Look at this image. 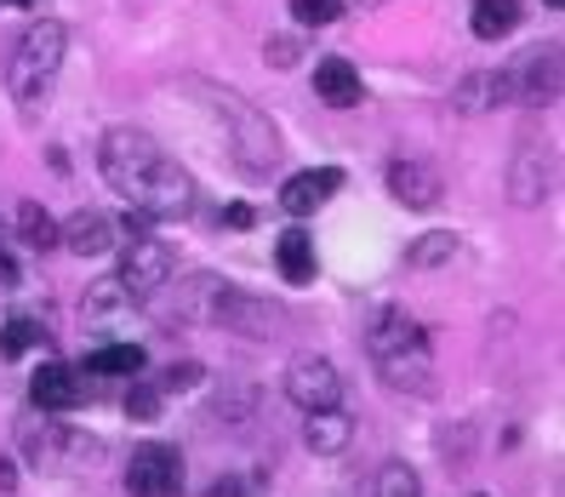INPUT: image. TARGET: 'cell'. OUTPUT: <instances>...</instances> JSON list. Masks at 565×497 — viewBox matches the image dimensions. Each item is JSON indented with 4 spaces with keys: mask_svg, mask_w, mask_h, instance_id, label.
I'll return each instance as SVG.
<instances>
[{
    "mask_svg": "<svg viewBox=\"0 0 565 497\" xmlns=\"http://www.w3.org/2000/svg\"><path fill=\"white\" fill-rule=\"evenodd\" d=\"M303 441H309V452H320V457H338V452L354 441V417H349L343 406H320V412H309V423H303Z\"/></svg>",
    "mask_w": 565,
    "mask_h": 497,
    "instance_id": "9a60e30c",
    "label": "cell"
},
{
    "mask_svg": "<svg viewBox=\"0 0 565 497\" xmlns=\"http://www.w3.org/2000/svg\"><path fill=\"white\" fill-rule=\"evenodd\" d=\"M201 383V360H178L172 372H166V389H194Z\"/></svg>",
    "mask_w": 565,
    "mask_h": 497,
    "instance_id": "f1b7e54d",
    "label": "cell"
},
{
    "mask_svg": "<svg viewBox=\"0 0 565 497\" xmlns=\"http://www.w3.org/2000/svg\"><path fill=\"white\" fill-rule=\"evenodd\" d=\"M126 491L131 497H178L183 491V452L178 446H138L126 463Z\"/></svg>",
    "mask_w": 565,
    "mask_h": 497,
    "instance_id": "8992f818",
    "label": "cell"
},
{
    "mask_svg": "<svg viewBox=\"0 0 565 497\" xmlns=\"http://www.w3.org/2000/svg\"><path fill=\"white\" fill-rule=\"evenodd\" d=\"M509 189H514V201H520V207H537L543 194H548V172H543V155H537V149H520V155H514Z\"/></svg>",
    "mask_w": 565,
    "mask_h": 497,
    "instance_id": "d6986e66",
    "label": "cell"
},
{
    "mask_svg": "<svg viewBox=\"0 0 565 497\" xmlns=\"http://www.w3.org/2000/svg\"><path fill=\"white\" fill-rule=\"evenodd\" d=\"M126 412L138 417V423H154V412H160V389H154V383H138V378H131V394H126Z\"/></svg>",
    "mask_w": 565,
    "mask_h": 497,
    "instance_id": "484cf974",
    "label": "cell"
},
{
    "mask_svg": "<svg viewBox=\"0 0 565 497\" xmlns=\"http://www.w3.org/2000/svg\"><path fill=\"white\" fill-rule=\"evenodd\" d=\"M514 23H520V0H475V12H469V29L480 41L514 35Z\"/></svg>",
    "mask_w": 565,
    "mask_h": 497,
    "instance_id": "ac0fdd59",
    "label": "cell"
},
{
    "mask_svg": "<svg viewBox=\"0 0 565 497\" xmlns=\"http://www.w3.org/2000/svg\"><path fill=\"white\" fill-rule=\"evenodd\" d=\"M97 166H104L109 189L126 194L143 218H183L194 207L189 172L166 160V149L149 138V131H131V126L104 131V144H97Z\"/></svg>",
    "mask_w": 565,
    "mask_h": 497,
    "instance_id": "6da1fadb",
    "label": "cell"
},
{
    "mask_svg": "<svg viewBox=\"0 0 565 497\" xmlns=\"http://www.w3.org/2000/svg\"><path fill=\"white\" fill-rule=\"evenodd\" d=\"M388 189H394V201L401 207H417V212H428V207H440V172L435 166H423V160H394L388 166Z\"/></svg>",
    "mask_w": 565,
    "mask_h": 497,
    "instance_id": "7c38bea8",
    "label": "cell"
},
{
    "mask_svg": "<svg viewBox=\"0 0 565 497\" xmlns=\"http://www.w3.org/2000/svg\"><path fill=\"white\" fill-rule=\"evenodd\" d=\"M451 257H457V235H423L406 252V263H417V269H428V263H451Z\"/></svg>",
    "mask_w": 565,
    "mask_h": 497,
    "instance_id": "cb8c5ba5",
    "label": "cell"
},
{
    "mask_svg": "<svg viewBox=\"0 0 565 497\" xmlns=\"http://www.w3.org/2000/svg\"><path fill=\"white\" fill-rule=\"evenodd\" d=\"M297 52H303V46H297V35H269V46H263V57H269L275 70H291Z\"/></svg>",
    "mask_w": 565,
    "mask_h": 497,
    "instance_id": "83f0119b",
    "label": "cell"
},
{
    "mask_svg": "<svg viewBox=\"0 0 565 497\" xmlns=\"http://www.w3.org/2000/svg\"><path fill=\"white\" fill-rule=\"evenodd\" d=\"M63 52H70V35H63L57 18H41V23L23 29V41L12 52V70H7V86L23 104V115L46 109V97L57 86V70H63Z\"/></svg>",
    "mask_w": 565,
    "mask_h": 497,
    "instance_id": "3957f363",
    "label": "cell"
},
{
    "mask_svg": "<svg viewBox=\"0 0 565 497\" xmlns=\"http://www.w3.org/2000/svg\"><path fill=\"white\" fill-rule=\"evenodd\" d=\"M297 23H338L343 18V0H291Z\"/></svg>",
    "mask_w": 565,
    "mask_h": 497,
    "instance_id": "4316f807",
    "label": "cell"
},
{
    "mask_svg": "<svg viewBox=\"0 0 565 497\" xmlns=\"http://www.w3.org/2000/svg\"><path fill=\"white\" fill-rule=\"evenodd\" d=\"M29 401H35L41 412H70V406H81V372L46 360V367L29 378Z\"/></svg>",
    "mask_w": 565,
    "mask_h": 497,
    "instance_id": "5bb4252c",
    "label": "cell"
},
{
    "mask_svg": "<svg viewBox=\"0 0 565 497\" xmlns=\"http://www.w3.org/2000/svg\"><path fill=\"white\" fill-rule=\"evenodd\" d=\"M120 241V223L109 212H75L70 223H57V246H70L75 257H104Z\"/></svg>",
    "mask_w": 565,
    "mask_h": 497,
    "instance_id": "9c48e42d",
    "label": "cell"
},
{
    "mask_svg": "<svg viewBox=\"0 0 565 497\" xmlns=\"http://www.w3.org/2000/svg\"><path fill=\"white\" fill-rule=\"evenodd\" d=\"M35 343H41V326H35V320H23V315H12L7 326H0V355H7V360L29 355V349H35Z\"/></svg>",
    "mask_w": 565,
    "mask_h": 497,
    "instance_id": "603a6c76",
    "label": "cell"
},
{
    "mask_svg": "<svg viewBox=\"0 0 565 497\" xmlns=\"http://www.w3.org/2000/svg\"><path fill=\"white\" fill-rule=\"evenodd\" d=\"M480 497H486V491H480Z\"/></svg>",
    "mask_w": 565,
    "mask_h": 497,
    "instance_id": "d590c367",
    "label": "cell"
},
{
    "mask_svg": "<svg viewBox=\"0 0 565 497\" xmlns=\"http://www.w3.org/2000/svg\"><path fill=\"white\" fill-rule=\"evenodd\" d=\"M172 269H178V252L166 246L160 235H131V246H126V263H120V292L126 297H154L166 281H172Z\"/></svg>",
    "mask_w": 565,
    "mask_h": 497,
    "instance_id": "5b68a950",
    "label": "cell"
},
{
    "mask_svg": "<svg viewBox=\"0 0 565 497\" xmlns=\"http://www.w3.org/2000/svg\"><path fill=\"white\" fill-rule=\"evenodd\" d=\"M315 97H320V104H331V109H354L360 97H365L360 70H354L349 57H320L315 63Z\"/></svg>",
    "mask_w": 565,
    "mask_h": 497,
    "instance_id": "4fadbf2b",
    "label": "cell"
},
{
    "mask_svg": "<svg viewBox=\"0 0 565 497\" xmlns=\"http://www.w3.org/2000/svg\"><path fill=\"white\" fill-rule=\"evenodd\" d=\"M365 355L377 360V372L388 389H412V394H435V349H428V331L401 315V309H383L365 331Z\"/></svg>",
    "mask_w": 565,
    "mask_h": 497,
    "instance_id": "7a4b0ae2",
    "label": "cell"
},
{
    "mask_svg": "<svg viewBox=\"0 0 565 497\" xmlns=\"http://www.w3.org/2000/svg\"><path fill=\"white\" fill-rule=\"evenodd\" d=\"M18 446L35 457V463H57V457H63V429H57L52 417H41V423L23 417V423H18Z\"/></svg>",
    "mask_w": 565,
    "mask_h": 497,
    "instance_id": "ffe728a7",
    "label": "cell"
},
{
    "mask_svg": "<svg viewBox=\"0 0 565 497\" xmlns=\"http://www.w3.org/2000/svg\"><path fill=\"white\" fill-rule=\"evenodd\" d=\"M554 92H559V46H548L537 63H531V86L520 97L525 104H554Z\"/></svg>",
    "mask_w": 565,
    "mask_h": 497,
    "instance_id": "7402d4cb",
    "label": "cell"
},
{
    "mask_svg": "<svg viewBox=\"0 0 565 497\" xmlns=\"http://www.w3.org/2000/svg\"><path fill=\"white\" fill-rule=\"evenodd\" d=\"M212 109H217V120H228V149H235V160L246 166V172H269V166L280 160L275 126L257 109H246L235 92H212Z\"/></svg>",
    "mask_w": 565,
    "mask_h": 497,
    "instance_id": "277c9868",
    "label": "cell"
},
{
    "mask_svg": "<svg viewBox=\"0 0 565 497\" xmlns=\"http://www.w3.org/2000/svg\"><path fill=\"white\" fill-rule=\"evenodd\" d=\"M223 223H235V229H246V223H252V207H241V201H235V207L223 212Z\"/></svg>",
    "mask_w": 565,
    "mask_h": 497,
    "instance_id": "1f68e13d",
    "label": "cell"
},
{
    "mask_svg": "<svg viewBox=\"0 0 565 497\" xmlns=\"http://www.w3.org/2000/svg\"><path fill=\"white\" fill-rule=\"evenodd\" d=\"M286 394H291V406H303V412L338 406L343 401V372L331 367L326 355H303V360H291V372H286Z\"/></svg>",
    "mask_w": 565,
    "mask_h": 497,
    "instance_id": "52a82bcc",
    "label": "cell"
},
{
    "mask_svg": "<svg viewBox=\"0 0 565 497\" xmlns=\"http://www.w3.org/2000/svg\"><path fill=\"white\" fill-rule=\"evenodd\" d=\"M343 189V172L338 166H315V172H291L286 178V189H280V207L291 212V218H309V212H320L331 194Z\"/></svg>",
    "mask_w": 565,
    "mask_h": 497,
    "instance_id": "30bf717a",
    "label": "cell"
},
{
    "mask_svg": "<svg viewBox=\"0 0 565 497\" xmlns=\"http://www.w3.org/2000/svg\"><path fill=\"white\" fill-rule=\"evenodd\" d=\"M143 367H149V355L138 343H109V349L86 355V372H97V378H138Z\"/></svg>",
    "mask_w": 565,
    "mask_h": 497,
    "instance_id": "e0dca14e",
    "label": "cell"
},
{
    "mask_svg": "<svg viewBox=\"0 0 565 497\" xmlns=\"http://www.w3.org/2000/svg\"><path fill=\"white\" fill-rule=\"evenodd\" d=\"M275 263H280V275L291 281V286H315V235L309 229H286V235L275 241Z\"/></svg>",
    "mask_w": 565,
    "mask_h": 497,
    "instance_id": "2e32d148",
    "label": "cell"
},
{
    "mask_svg": "<svg viewBox=\"0 0 565 497\" xmlns=\"http://www.w3.org/2000/svg\"><path fill=\"white\" fill-rule=\"evenodd\" d=\"M377 497H423L417 475L406 469V463H383V475H377Z\"/></svg>",
    "mask_w": 565,
    "mask_h": 497,
    "instance_id": "d4e9b609",
    "label": "cell"
},
{
    "mask_svg": "<svg viewBox=\"0 0 565 497\" xmlns=\"http://www.w3.org/2000/svg\"><path fill=\"white\" fill-rule=\"evenodd\" d=\"M0 286H23V269H18V257H12L7 235H0Z\"/></svg>",
    "mask_w": 565,
    "mask_h": 497,
    "instance_id": "f546056e",
    "label": "cell"
},
{
    "mask_svg": "<svg viewBox=\"0 0 565 497\" xmlns=\"http://www.w3.org/2000/svg\"><path fill=\"white\" fill-rule=\"evenodd\" d=\"M212 320L228 326V331H241V338H275L286 315H280V304H269V297H252V292H217Z\"/></svg>",
    "mask_w": 565,
    "mask_h": 497,
    "instance_id": "ba28073f",
    "label": "cell"
},
{
    "mask_svg": "<svg viewBox=\"0 0 565 497\" xmlns=\"http://www.w3.org/2000/svg\"><path fill=\"white\" fill-rule=\"evenodd\" d=\"M548 7H559V0H548Z\"/></svg>",
    "mask_w": 565,
    "mask_h": 497,
    "instance_id": "836d02e7",
    "label": "cell"
},
{
    "mask_svg": "<svg viewBox=\"0 0 565 497\" xmlns=\"http://www.w3.org/2000/svg\"><path fill=\"white\" fill-rule=\"evenodd\" d=\"M0 491H18V463L0 457Z\"/></svg>",
    "mask_w": 565,
    "mask_h": 497,
    "instance_id": "4dcf8cb0",
    "label": "cell"
},
{
    "mask_svg": "<svg viewBox=\"0 0 565 497\" xmlns=\"http://www.w3.org/2000/svg\"><path fill=\"white\" fill-rule=\"evenodd\" d=\"M18 7H29V0H18Z\"/></svg>",
    "mask_w": 565,
    "mask_h": 497,
    "instance_id": "e575fe53",
    "label": "cell"
},
{
    "mask_svg": "<svg viewBox=\"0 0 565 497\" xmlns=\"http://www.w3.org/2000/svg\"><path fill=\"white\" fill-rule=\"evenodd\" d=\"M514 92H520V81H514V75L480 70V75H462V81H457L451 109H457V115H486V109H497V104H509Z\"/></svg>",
    "mask_w": 565,
    "mask_h": 497,
    "instance_id": "8fae6325",
    "label": "cell"
},
{
    "mask_svg": "<svg viewBox=\"0 0 565 497\" xmlns=\"http://www.w3.org/2000/svg\"><path fill=\"white\" fill-rule=\"evenodd\" d=\"M18 229H23V246H29V252H52V246H57V218H52L41 201H23V207H18Z\"/></svg>",
    "mask_w": 565,
    "mask_h": 497,
    "instance_id": "44dd1931",
    "label": "cell"
},
{
    "mask_svg": "<svg viewBox=\"0 0 565 497\" xmlns=\"http://www.w3.org/2000/svg\"><path fill=\"white\" fill-rule=\"evenodd\" d=\"M206 497H241V486H235V480H217V486H212Z\"/></svg>",
    "mask_w": 565,
    "mask_h": 497,
    "instance_id": "d6a6232c",
    "label": "cell"
}]
</instances>
